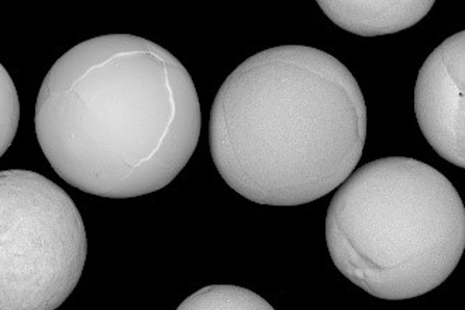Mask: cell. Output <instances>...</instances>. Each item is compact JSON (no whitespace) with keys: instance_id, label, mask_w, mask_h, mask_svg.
Masks as SVG:
<instances>
[{"instance_id":"obj_7","label":"cell","mask_w":465,"mask_h":310,"mask_svg":"<svg viewBox=\"0 0 465 310\" xmlns=\"http://www.w3.org/2000/svg\"><path fill=\"white\" fill-rule=\"evenodd\" d=\"M176 310H275L255 292L236 285H211L191 295Z\"/></svg>"},{"instance_id":"obj_8","label":"cell","mask_w":465,"mask_h":310,"mask_svg":"<svg viewBox=\"0 0 465 310\" xmlns=\"http://www.w3.org/2000/svg\"><path fill=\"white\" fill-rule=\"evenodd\" d=\"M20 122V102L12 76L0 64V157L16 137Z\"/></svg>"},{"instance_id":"obj_5","label":"cell","mask_w":465,"mask_h":310,"mask_svg":"<svg viewBox=\"0 0 465 310\" xmlns=\"http://www.w3.org/2000/svg\"><path fill=\"white\" fill-rule=\"evenodd\" d=\"M419 127L440 157L465 168V32L429 55L415 88Z\"/></svg>"},{"instance_id":"obj_1","label":"cell","mask_w":465,"mask_h":310,"mask_svg":"<svg viewBox=\"0 0 465 310\" xmlns=\"http://www.w3.org/2000/svg\"><path fill=\"white\" fill-rule=\"evenodd\" d=\"M35 135L54 171L94 196L130 199L170 185L193 158L202 113L170 51L107 35L66 51L45 75Z\"/></svg>"},{"instance_id":"obj_6","label":"cell","mask_w":465,"mask_h":310,"mask_svg":"<svg viewBox=\"0 0 465 310\" xmlns=\"http://www.w3.org/2000/svg\"><path fill=\"white\" fill-rule=\"evenodd\" d=\"M334 25L361 37L393 35L411 28L430 12L433 0H319Z\"/></svg>"},{"instance_id":"obj_3","label":"cell","mask_w":465,"mask_h":310,"mask_svg":"<svg viewBox=\"0 0 465 310\" xmlns=\"http://www.w3.org/2000/svg\"><path fill=\"white\" fill-rule=\"evenodd\" d=\"M337 270L367 294L405 301L449 278L465 248V209L453 184L409 157L365 164L339 186L326 216Z\"/></svg>"},{"instance_id":"obj_2","label":"cell","mask_w":465,"mask_h":310,"mask_svg":"<svg viewBox=\"0 0 465 310\" xmlns=\"http://www.w3.org/2000/svg\"><path fill=\"white\" fill-rule=\"evenodd\" d=\"M367 106L331 54L281 45L250 56L214 97L209 143L227 185L254 204L299 206L339 188L361 160Z\"/></svg>"},{"instance_id":"obj_4","label":"cell","mask_w":465,"mask_h":310,"mask_svg":"<svg viewBox=\"0 0 465 310\" xmlns=\"http://www.w3.org/2000/svg\"><path fill=\"white\" fill-rule=\"evenodd\" d=\"M86 253L70 195L33 171H0V310H57L78 285Z\"/></svg>"}]
</instances>
